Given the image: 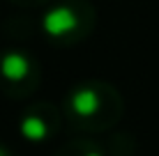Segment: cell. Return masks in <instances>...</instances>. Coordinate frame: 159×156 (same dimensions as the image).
Here are the masks:
<instances>
[{"label":"cell","instance_id":"cell-1","mask_svg":"<svg viewBox=\"0 0 159 156\" xmlns=\"http://www.w3.org/2000/svg\"><path fill=\"white\" fill-rule=\"evenodd\" d=\"M125 101L120 92L106 80H83L69 90L62 115L79 131H108L120 122Z\"/></svg>","mask_w":159,"mask_h":156},{"label":"cell","instance_id":"cell-2","mask_svg":"<svg viewBox=\"0 0 159 156\" xmlns=\"http://www.w3.org/2000/svg\"><path fill=\"white\" fill-rule=\"evenodd\" d=\"M97 12L88 0H62L44 16V32L53 44L69 46L83 41L95 28Z\"/></svg>","mask_w":159,"mask_h":156},{"label":"cell","instance_id":"cell-3","mask_svg":"<svg viewBox=\"0 0 159 156\" xmlns=\"http://www.w3.org/2000/svg\"><path fill=\"white\" fill-rule=\"evenodd\" d=\"M39 87V64L23 51L0 55V90L7 96L25 99Z\"/></svg>","mask_w":159,"mask_h":156},{"label":"cell","instance_id":"cell-4","mask_svg":"<svg viewBox=\"0 0 159 156\" xmlns=\"http://www.w3.org/2000/svg\"><path fill=\"white\" fill-rule=\"evenodd\" d=\"M62 117L65 115L60 108L46 101H39V103L30 106L28 110H23L19 120L21 136L30 142H46L58 136L60 126H62Z\"/></svg>","mask_w":159,"mask_h":156},{"label":"cell","instance_id":"cell-5","mask_svg":"<svg viewBox=\"0 0 159 156\" xmlns=\"http://www.w3.org/2000/svg\"><path fill=\"white\" fill-rule=\"evenodd\" d=\"M53 156H106V152L99 145L85 140V138H76V140L67 142L65 147H60Z\"/></svg>","mask_w":159,"mask_h":156},{"label":"cell","instance_id":"cell-6","mask_svg":"<svg viewBox=\"0 0 159 156\" xmlns=\"http://www.w3.org/2000/svg\"><path fill=\"white\" fill-rule=\"evenodd\" d=\"M9 2L21 5V7H37V5H44V2H48V0H9Z\"/></svg>","mask_w":159,"mask_h":156},{"label":"cell","instance_id":"cell-7","mask_svg":"<svg viewBox=\"0 0 159 156\" xmlns=\"http://www.w3.org/2000/svg\"><path fill=\"white\" fill-rule=\"evenodd\" d=\"M0 156H16V154L7 147V145H0Z\"/></svg>","mask_w":159,"mask_h":156}]
</instances>
